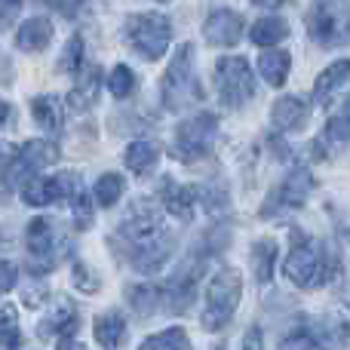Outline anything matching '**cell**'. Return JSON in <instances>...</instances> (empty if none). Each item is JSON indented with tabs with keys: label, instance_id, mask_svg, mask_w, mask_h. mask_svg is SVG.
I'll use <instances>...</instances> for the list:
<instances>
[{
	"label": "cell",
	"instance_id": "8fae6325",
	"mask_svg": "<svg viewBox=\"0 0 350 350\" xmlns=\"http://www.w3.org/2000/svg\"><path fill=\"white\" fill-rule=\"evenodd\" d=\"M314 185H317L314 172L304 170V166H295V170H292L283 178V185H280L277 191H273L271 197L265 200V206H261V215L273 218V215H280V212H289V209H298V206H304V200L310 197Z\"/></svg>",
	"mask_w": 350,
	"mask_h": 350
},
{
	"label": "cell",
	"instance_id": "cb8c5ba5",
	"mask_svg": "<svg viewBox=\"0 0 350 350\" xmlns=\"http://www.w3.org/2000/svg\"><path fill=\"white\" fill-rule=\"evenodd\" d=\"M277 243L273 240H258L252 246V267H255V277L258 283H271L273 280V271H277Z\"/></svg>",
	"mask_w": 350,
	"mask_h": 350
},
{
	"label": "cell",
	"instance_id": "d4e9b609",
	"mask_svg": "<svg viewBox=\"0 0 350 350\" xmlns=\"http://www.w3.org/2000/svg\"><path fill=\"white\" fill-rule=\"evenodd\" d=\"M157 160H160V148L151 145V142H133V145L126 148V154H123V163L139 175L151 172L154 166H157Z\"/></svg>",
	"mask_w": 350,
	"mask_h": 350
},
{
	"label": "cell",
	"instance_id": "9c48e42d",
	"mask_svg": "<svg viewBox=\"0 0 350 350\" xmlns=\"http://www.w3.org/2000/svg\"><path fill=\"white\" fill-rule=\"evenodd\" d=\"M308 31L320 46H345L347 0H314L308 10Z\"/></svg>",
	"mask_w": 350,
	"mask_h": 350
},
{
	"label": "cell",
	"instance_id": "ba28073f",
	"mask_svg": "<svg viewBox=\"0 0 350 350\" xmlns=\"http://www.w3.org/2000/svg\"><path fill=\"white\" fill-rule=\"evenodd\" d=\"M218 135V117L215 114H197L191 120H185L175 129L172 139V157L181 163H197V160L209 157L212 154V142Z\"/></svg>",
	"mask_w": 350,
	"mask_h": 350
},
{
	"label": "cell",
	"instance_id": "f35d334b",
	"mask_svg": "<svg viewBox=\"0 0 350 350\" xmlns=\"http://www.w3.org/2000/svg\"><path fill=\"white\" fill-rule=\"evenodd\" d=\"M243 350H265V338H261V329L252 326L243 335Z\"/></svg>",
	"mask_w": 350,
	"mask_h": 350
},
{
	"label": "cell",
	"instance_id": "44dd1931",
	"mask_svg": "<svg viewBox=\"0 0 350 350\" xmlns=\"http://www.w3.org/2000/svg\"><path fill=\"white\" fill-rule=\"evenodd\" d=\"M286 37H289V22H286V18H280V16H265V18H258V22L252 25L249 40H252L255 46L271 49V46H280Z\"/></svg>",
	"mask_w": 350,
	"mask_h": 350
},
{
	"label": "cell",
	"instance_id": "d6a6232c",
	"mask_svg": "<svg viewBox=\"0 0 350 350\" xmlns=\"http://www.w3.org/2000/svg\"><path fill=\"white\" fill-rule=\"evenodd\" d=\"M83 53H86L83 37L74 34L71 40H68V46H65V53H62V59H59V71H65V74H77L80 68H83Z\"/></svg>",
	"mask_w": 350,
	"mask_h": 350
},
{
	"label": "cell",
	"instance_id": "83f0119b",
	"mask_svg": "<svg viewBox=\"0 0 350 350\" xmlns=\"http://www.w3.org/2000/svg\"><path fill=\"white\" fill-rule=\"evenodd\" d=\"M126 301L135 308L139 317H151L160 308V286H129L126 289Z\"/></svg>",
	"mask_w": 350,
	"mask_h": 350
},
{
	"label": "cell",
	"instance_id": "836d02e7",
	"mask_svg": "<svg viewBox=\"0 0 350 350\" xmlns=\"http://www.w3.org/2000/svg\"><path fill=\"white\" fill-rule=\"evenodd\" d=\"M0 345L3 347L18 345V314H16V308L0 310Z\"/></svg>",
	"mask_w": 350,
	"mask_h": 350
},
{
	"label": "cell",
	"instance_id": "e0dca14e",
	"mask_svg": "<svg viewBox=\"0 0 350 350\" xmlns=\"http://www.w3.org/2000/svg\"><path fill=\"white\" fill-rule=\"evenodd\" d=\"M53 43V22L43 16H34L16 31V46L22 53H43Z\"/></svg>",
	"mask_w": 350,
	"mask_h": 350
},
{
	"label": "cell",
	"instance_id": "7402d4cb",
	"mask_svg": "<svg viewBox=\"0 0 350 350\" xmlns=\"http://www.w3.org/2000/svg\"><path fill=\"white\" fill-rule=\"evenodd\" d=\"M258 71L271 86H283L292 71V55L286 49H265L258 59Z\"/></svg>",
	"mask_w": 350,
	"mask_h": 350
},
{
	"label": "cell",
	"instance_id": "ee69618b",
	"mask_svg": "<svg viewBox=\"0 0 350 350\" xmlns=\"http://www.w3.org/2000/svg\"><path fill=\"white\" fill-rule=\"evenodd\" d=\"M10 114H12V108L6 102H0V126H3L6 120H10Z\"/></svg>",
	"mask_w": 350,
	"mask_h": 350
},
{
	"label": "cell",
	"instance_id": "74e56055",
	"mask_svg": "<svg viewBox=\"0 0 350 350\" xmlns=\"http://www.w3.org/2000/svg\"><path fill=\"white\" fill-rule=\"evenodd\" d=\"M18 12H22V0H0V28H6Z\"/></svg>",
	"mask_w": 350,
	"mask_h": 350
},
{
	"label": "cell",
	"instance_id": "60d3db41",
	"mask_svg": "<svg viewBox=\"0 0 350 350\" xmlns=\"http://www.w3.org/2000/svg\"><path fill=\"white\" fill-rule=\"evenodd\" d=\"M10 77H12V68H10V62H6V55L0 53V86H3Z\"/></svg>",
	"mask_w": 350,
	"mask_h": 350
},
{
	"label": "cell",
	"instance_id": "7bdbcfd3",
	"mask_svg": "<svg viewBox=\"0 0 350 350\" xmlns=\"http://www.w3.org/2000/svg\"><path fill=\"white\" fill-rule=\"evenodd\" d=\"M255 6H261V10H280L283 6V0H252Z\"/></svg>",
	"mask_w": 350,
	"mask_h": 350
},
{
	"label": "cell",
	"instance_id": "9a60e30c",
	"mask_svg": "<svg viewBox=\"0 0 350 350\" xmlns=\"http://www.w3.org/2000/svg\"><path fill=\"white\" fill-rule=\"evenodd\" d=\"M74 329H77V310H74L71 301H65L62 298L55 308H49V314L40 320V326H37V335H40L43 341L49 338H71Z\"/></svg>",
	"mask_w": 350,
	"mask_h": 350
},
{
	"label": "cell",
	"instance_id": "603a6c76",
	"mask_svg": "<svg viewBox=\"0 0 350 350\" xmlns=\"http://www.w3.org/2000/svg\"><path fill=\"white\" fill-rule=\"evenodd\" d=\"M31 117H34L46 133H59L62 123H65V111H62V102L55 96L34 98V102H31Z\"/></svg>",
	"mask_w": 350,
	"mask_h": 350
},
{
	"label": "cell",
	"instance_id": "d590c367",
	"mask_svg": "<svg viewBox=\"0 0 350 350\" xmlns=\"http://www.w3.org/2000/svg\"><path fill=\"white\" fill-rule=\"evenodd\" d=\"M16 280H18L16 265H10V261L0 258V295H6V292H10L12 286H16Z\"/></svg>",
	"mask_w": 350,
	"mask_h": 350
},
{
	"label": "cell",
	"instance_id": "ab89813d",
	"mask_svg": "<svg viewBox=\"0 0 350 350\" xmlns=\"http://www.w3.org/2000/svg\"><path fill=\"white\" fill-rule=\"evenodd\" d=\"M12 157H16V148H12V145H6V142H0V170H3V166L10 163Z\"/></svg>",
	"mask_w": 350,
	"mask_h": 350
},
{
	"label": "cell",
	"instance_id": "5b68a950",
	"mask_svg": "<svg viewBox=\"0 0 350 350\" xmlns=\"http://www.w3.org/2000/svg\"><path fill=\"white\" fill-rule=\"evenodd\" d=\"M25 243H28V271L34 277L40 273H49L59 267V261L68 255L71 243L65 240V234H59V224L53 218H34L25 228Z\"/></svg>",
	"mask_w": 350,
	"mask_h": 350
},
{
	"label": "cell",
	"instance_id": "ac0fdd59",
	"mask_svg": "<svg viewBox=\"0 0 350 350\" xmlns=\"http://www.w3.org/2000/svg\"><path fill=\"white\" fill-rule=\"evenodd\" d=\"M347 74H350V62H347V59L332 62V65H329L326 71H323L320 77H317V83H314V102L326 108V105L335 98V92L345 90Z\"/></svg>",
	"mask_w": 350,
	"mask_h": 350
},
{
	"label": "cell",
	"instance_id": "ffe728a7",
	"mask_svg": "<svg viewBox=\"0 0 350 350\" xmlns=\"http://www.w3.org/2000/svg\"><path fill=\"white\" fill-rule=\"evenodd\" d=\"M92 332H96L98 347L105 350H117L126 335V320H123L117 310H108V314H98L96 323H92Z\"/></svg>",
	"mask_w": 350,
	"mask_h": 350
},
{
	"label": "cell",
	"instance_id": "f546056e",
	"mask_svg": "<svg viewBox=\"0 0 350 350\" xmlns=\"http://www.w3.org/2000/svg\"><path fill=\"white\" fill-rule=\"evenodd\" d=\"M68 200H71V209H74V228H77V230H90L92 228V218H96V215H92V197L83 191V185L74 187Z\"/></svg>",
	"mask_w": 350,
	"mask_h": 350
},
{
	"label": "cell",
	"instance_id": "4fadbf2b",
	"mask_svg": "<svg viewBox=\"0 0 350 350\" xmlns=\"http://www.w3.org/2000/svg\"><path fill=\"white\" fill-rule=\"evenodd\" d=\"M203 37L212 46H234L243 37V16L237 10H215L203 22Z\"/></svg>",
	"mask_w": 350,
	"mask_h": 350
},
{
	"label": "cell",
	"instance_id": "3957f363",
	"mask_svg": "<svg viewBox=\"0 0 350 350\" xmlns=\"http://www.w3.org/2000/svg\"><path fill=\"white\" fill-rule=\"evenodd\" d=\"M160 96H163V105L170 111H185L191 105L203 102V86H200L197 74H193V46L185 43V46L175 53V59L170 62L163 74V83H160Z\"/></svg>",
	"mask_w": 350,
	"mask_h": 350
},
{
	"label": "cell",
	"instance_id": "8d00e7d4",
	"mask_svg": "<svg viewBox=\"0 0 350 350\" xmlns=\"http://www.w3.org/2000/svg\"><path fill=\"white\" fill-rule=\"evenodd\" d=\"M43 3H46L49 10L62 12L65 18H71V16H77V10H80V3H83V0H43Z\"/></svg>",
	"mask_w": 350,
	"mask_h": 350
},
{
	"label": "cell",
	"instance_id": "4316f807",
	"mask_svg": "<svg viewBox=\"0 0 350 350\" xmlns=\"http://www.w3.org/2000/svg\"><path fill=\"white\" fill-rule=\"evenodd\" d=\"M347 135H350L347 114H335V117H329L326 129H323V145H326L329 157H332V154H345V148H347Z\"/></svg>",
	"mask_w": 350,
	"mask_h": 350
},
{
	"label": "cell",
	"instance_id": "b9f144b4",
	"mask_svg": "<svg viewBox=\"0 0 350 350\" xmlns=\"http://www.w3.org/2000/svg\"><path fill=\"white\" fill-rule=\"evenodd\" d=\"M59 350H86V347L74 338H59Z\"/></svg>",
	"mask_w": 350,
	"mask_h": 350
},
{
	"label": "cell",
	"instance_id": "1f68e13d",
	"mask_svg": "<svg viewBox=\"0 0 350 350\" xmlns=\"http://www.w3.org/2000/svg\"><path fill=\"white\" fill-rule=\"evenodd\" d=\"M135 83H139V77L133 74V68L129 65H117L114 71H111V77H108V90H111V96H117V98L133 96Z\"/></svg>",
	"mask_w": 350,
	"mask_h": 350
},
{
	"label": "cell",
	"instance_id": "2e32d148",
	"mask_svg": "<svg viewBox=\"0 0 350 350\" xmlns=\"http://www.w3.org/2000/svg\"><path fill=\"white\" fill-rule=\"evenodd\" d=\"M98 90H102V68L98 65H86L80 68V80L77 86L71 90V96H68V105H71L74 111H86L96 105L98 98Z\"/></svg>",
	"mask_w": 350,
	"mask_h": 350
},
{
	"label": "cell",
	"instance_id": "52a82bcc",
	"mask_svg": "<svg viewBox=\"0 0 350 350\" xmlns=\"http://www.w3.org/2000/svg\"><path fill=\"white\" fill-rule=\"evenodd\" d=\"M215 90L224 108H243L255 96V74L243 55H224L215 62Z\"/></svg>",
	"mask_w": 350,
	"mask_h": 350
},
{
	"label": "cell",
	"instance_id": "484cf974",
	"mask_svg": "<svg viewBox=\"0 0 350 350\" xmlns=\"http://www.w3.org/2000/svg\"><path fill=\"white\" fill-rule=\"evenodd\" d=\"M139 350H191V338L181 326H170L139 345Z\"/></svg>",
	"mask_w": 350,
	"mask_h": 350
},
{
	"label": "cell",
	"instance_id": "e575fe53",
	"mask_svg": "<svg viewBox=\"0 0 350 350\" xmlns=\"http://www.w3.org/2000/svg\"><path fill=\"white\" fill-rule=\"evenodd\" d=\"M74 286H77L80 292H86V295H96L98 292V277L86 265H80L77 261V265H74Z\"/></svg>",
	"mask_w": 350,
	"mask_h": 350
},
{
	"label": "cell",
	"instance_id": "277c9868",
	"mask_svg": "<svg viewBox=\"0 0 350 350\" xmlns=\"http://www.w3.org/2000/svg\"><path fill=\"white\" fill-rule=\"evenodd\" d=\"M283 273L289 283L301 286V289H317L329 277V261L323 246L314 237H304L301 230H295L292 234V249L283 261Z\"/></svg>",
	"mask_w": 350,
	"mask_h": 350
},
{
	"label": "cell",
	"instance_id": "d6986e66",
	"mask_svg": "<svg viewBox=\"0 0 350 350\" xmlns=\"http://www.w3.org/2000/svg\"><path fill=\"white\" fill-rule=\"evenodd\" d=\"M304 120H308V105H304L301 98L283 96V98L273 102V108H271V126L273 129H280V133H292V129H298Z\"/></svg>",
	"mask_w": 350,
	"mask_h": 350
},
{
	"label": "cell",
	"instance_id": "7a4b0ae2",
	"mask_svg": "<svg viewBox=\"0 0 350 350\" xmlns=\"http://www.w3.org/2000/svg\"><path fill=\"white\" fill-rule=\"evenodd\" d=\"M243 298V277L234 267H221L206 286V308H203V323L206 332H221L230 320H234L237 308Z\"/></svg>",
	"mask_w": 350,
	"mask_h": 350
},
{
	"label": "cell",
	"instance_id": "6da1fadb",
	"mask_svg": "<svg viewBox=\"0 0 350 350\" xmlns=\"http://www.w3.org/2000/svg\"><path fill=\"white\" fill-rule=\"evenodd\" d=\"M129 209L133 212L123 218L114 243L123 249L126 261L139 273H157L172 255L175 240L163 228V218L151 203H135Z\"/></svg>",
	"mask_w": 350,
	"mask_h": 350
},
{
	"label": "cell",
	"instance_id": "4dcf8cb0",
	"mask_svg": "<svg viewBox=\"0 0 350 350\" xmlns=\"http://www.w3.org/2000/svg\"><path fill=\"white\" fill-rule=\"evenodd\" d=\"M323 347H326L323 338L308 326L292 329V332L283 338V345H280V350H323Z\"/></svg>",
	"mask_w": 350,
	"mask_h": 350
},
{
	"label": "cell",
	"instance_id": "7c38bea8",
	"mask_svg": "<svg viewBox=\"0 0 350 350\" xmlns=\"http://www.w3.org/2000/svg\"><path fill=\"white\" fill-rule=\"evenodd\" d=\"M77 185H83L77 172H62V175H55V178L31 175V178H25L18 187H22V200L28 206H49L62 197H71V191Z\"/></svg>",
	"mask_w": 350,
	"mask_h": 350
},
{
	"label": "cell",
	"instance_id": "5bb4252c",
	"mask_svg": "<svg viewBox=\"0 0 350 350\" xmlns=\"http://www.w3.org/2000/svg\"><path fill=\"white\" fill-rule=\"evenodd\" d=\"M160 203L178 221H191L193 218V206H197V187L191 185H175L172 178H163L160 185Z\"/></svg>",
	"mask_w": 350,
	"mask_h": 350
},
{
	"label": "cell",
	"instance_id": "f1b7e54d",
	"mask_svg": "<svg viewBox=\"0 0 350 350\" xmlns=\"http://www.w3.org/2000/svg\"><path fill=\"white\" fill-rule=\"evenodd\" d=\"M123 197V175L117 172H105L98 175L96 181V203L105 206V209H111V206H117V200Z\"/></svg>",
	"mask_w": 350,
	"mask_h": 350
},
{
	"label": "cell",
	"instance_id": "8992f818",
	"mask_svg": "<svg viewBox=\"0 0 350 350\" xmlns=\"http://www.w3.org/2000/svg\"><path fill=\"white\" fill-rule=\"evenodd\" d=\"M123 37L126 43L148 62H157L166 55L170 49V37H172V25L163 12H135L126 18L123 25Z\"/></svg>",
	"mask_w": 350,
	"mask_h": 350
},
{
	"label": "cell",
	"instance_id": "30bf717a",
	"mask_svg": "<svg viewBox=\"0 0 350 350\" xmlns=\"http://www.w3.org/2000/svg\"><path fill=\"white\" fill-rule=\"evenodd\" d=\"M55 160H59V145L49 139H34V142H28V145L16 148V157L3 166L6 187H18L25 178L37 175L40 170H46V166H53Z\"/></svg>",
	"mask_w": 350,
	"mask_h": 350
}]
</instances>
